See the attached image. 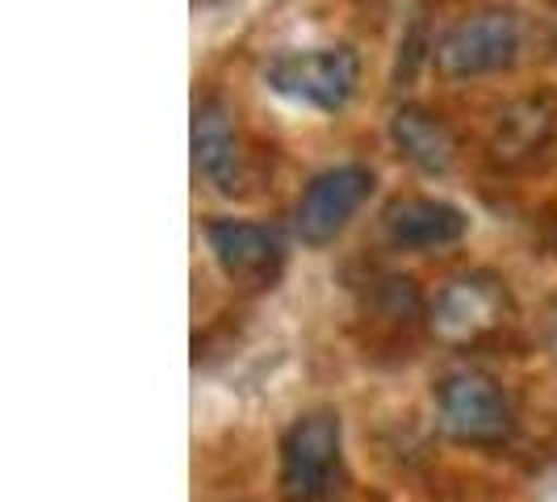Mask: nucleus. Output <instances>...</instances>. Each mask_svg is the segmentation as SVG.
I'll return each mask as SVG.
<instances>
[{"mask_svg":"<svg viewBox=\"0 0 557 502\" xmlns=\"http://www.w3.org/2000/svg\"><path fill=\"white\" fill-rule=\"evenodd\" d=\"M520 51V22L507 9H486L474 17H461L436 42V67L453 80H470L486 72H503L516 63Z\"/></svg>","mask_w":557,"mask_h":502,"instance_id":"3","label":"nucleus"},{"mask_svg":"<svg viewBox=\"0 0 557 502\" xmlns=\"http://www.w3.org/2000/svg\"><path fill=\"white\" fill-rule=\"evenodd\" d=\"M369 189H373V172L361 164H339L319 172L302 189L298 210H294V226H298L302 243H310V248L332 243L335 235L348 226V218L361 210Z\"/></svg>","mask_w":557,"mask_h":502,"instance_id":"5","label":"nucleus"},{"mask_svg":"<svg viewBox=\"0 0 557 502\" xmlns=\"http://www.w3.org/2000/svg\"><path fill=\"white\" fill-rule=\"evenodd\" d=\"M391 139H394V147H398V155H403L407 164H416L419 172H428V176H445L448 167H453V155H457L445 122L432 117L428 110H419V105L394 110Z\"/></svg>","mask_w":557,"mask_h":502,"instance_id":"10","label":"nucleus"},{"mask_svg":"<svg viewBox=\"0 0 557 502\" xmlns=\"http://www.w3.org/2000/svg\"><path fill=\"white\" fill-rule=\"evenodd\" d=\"M432 335L445 343H478L503 323V289L491 277H457L432 302Z\"/></svg>","mask_w":557,"mask_h":502,"instance_id":"7","label":"nucleus"},{"mask_svg":"<svg viewBox=\"0 0 557 502\" xmlns=\"http://www.w3.org/2000/svg\"><path fill=\"white\" fill-rule=\"evenodd\" d=\"M436 406L445 431L461 444H499L511 436V402L486 373H448L436 386Z\"/></svg>","mask_w":557,"mask_h":502,"instance_id":"4","label":"nucleus"},{"mask_svg":"<svg viewBox=\"0 0 557 502\" xmlns=\"http://www.w3.org/2000/svg\"><path fill=\"white\" fill-rule=\"evenodd\" d=\"M357 55L348 47H314V51H285L269 59L264 80L269 88L319 113H335L348 105L352 88H357Z\"/></svg>","mask_w":557,"mask_h":502,"instance_id":"1","label":"nucleus"},{"mask_svg":"<svg viewBox=\"0 0 557 502\" xmlns=\"http://www.w3.org/2000/svg\"><path fill=\"white\" fill-rule=\"evenodd\" d=\"M206 243L214 251L219 268L235 285L260 289L281 273L285 264V239L277 226L244 223V218H214L206 226Z\"/></svg>","mask_w":557,"mask_h":502,"instance_id":"6","label":"nucleus"},{"mask_svg":"<svg viewBox=\"0 0 557 502\" xmlns=\"http://www.w3.org/2000/svg\"><path fill=\"white\" fill-rule=\"evenodd\" d=\"M339 481V418L302 415L281 440V499L332 502Z\"/></svg>","mask_w":557,"mask_h":502,"instance_id":"2","label":"nucleus"},{"mask_svg":"<svg viewBox=\"0 0 557 502\" xmlns=\"http://www.w3.org/2000/svg\"><path fill=\"white\" fill-rule=\"evenodd\" d=\"M382 223H386L391 243L403 251L448 248V243H457L470 230L466 210H457L448 201H436V197H398V201L386 205Z\"/></svg>","mask_w":557,"mask_h":502,"instance_id":"8","label":"nucleus"},{"mask_svg":"<svg viewBox=\"0 0 557 502\" xmlns=\"http://www.w3.org/2000/svg\"><path fill=\"white\" fill-rule=\"evenodd\" d=\"M194 164L197 176H206L219 193L239 185V142L219 101H201L194 110Z\"/></svg>","mask_w":557,"mask_h":502,"instance_id":"9","label":"nucleus"},{"mask_svg":"<svg viewBox=\"0 0 557 502\" xmlns=\"http://www.w3.org/2000/svg\"><path fill=\"white\" fill-rule=\"evenodd\" d=\"M549 126H554V113L545 101H516V105H507V110L495 117V130H491V151H495V160H507V164H516V160H524L529 151H536L545 135H549Z\"/></svg>","mask_w":557,"mask_h":502,"instance_id":"11","label":"nucleus"}]
</instances>
